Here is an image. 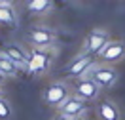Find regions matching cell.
<instances>
[{
	"instance_id": "obj_1",
	"label": "cell",
	"mask_w": 125,
	"mask_h": 120,
	"mask_svg": "<svg viewBox=\"0 0 125 120\" xmlns=\"http://www.w3.org/2000/svg\"><path fill=\"white\" fill-rule=\"evenodd\" d=\"M87 78H91L101 90H110L116 86L117 82V71L108 63H95L85 74Z\"/></svg>"
},
{
	"instance_id": "obj_2",
	"label": "cell",
	"mask_w": 125,
	"mask_h": 120,
	"mask_svg": "<svg viewBox=\"0 0 125 120\" xmlns=\"http://www.w3.org/2000/svg\"><path fill=\"white\" fill-rule=\"evenodd\" d=\"M55 46L49 48H32L31 57H29V72L31 74H44L51 67L55 57Z\"/></svg>"
},
{
	"instance_id": "obj_3",
	"label": "cell",
	"mask_w": 125,
	"mask_h": 120,
	"mask_svg": "<svg viewBox=\"0 0 125 120\" xmlns=\"http://www.w3.org/2000/svg\"><path fill=\"white\" fill-rule=\"evenodd\" d=\"M70 86H68V82H53V84H49L46 90H44V93H42V101L49 107H53V109H59L68 97H70Z\"/></svg>"
},
{
	"instance_id": "obj_4",
	"label": "cell",
	"mask_w": 125,
	"mask_h": 120,
	"mask_svg": "<svg viewBox=\"0 0 125 120\" xmlns=\"http://www.w3.org/2000/svg\"><path fill=\"white\" fill-rule=\"evenodd\" d=\"M110 42V32L102 27H97L91 32H87L85 40H83V46H82V53H87V55H99L106 44Z\"/></svg>"
},
{
	"instance_id": "obj_5",
	"label": "cell",
	"mask_w": 125,
	"mask_h": 120,
	"mask_svg": "<svg viewBox=\"0 0 125 120\" xmlns=\"http://www.w3.org/2000/svg\"><path fill=\"white\" fill-rule=\"evenodd\" d=\"M27 40L32 48H49V46H55L57 42V32L46 25H36L29 31Z\"/></svg>"
},
{
	"instance_id": "obj_6",
	"label": "cell",
	"mask_w": 125,
	"mask_h": 120,
	"mask_svg": "<svg viewBox=\"0 0 125 120\" xmlns=\"http://www.w3.org/2000/svg\"><path fill=\"white\" fill-rule=\"evenodd\" d=\"M57 112L59 114H62V116H66V118H70V120H80V118H83L85 116V101L83 99H80V97H76L74 93H72L64 103L57 109Z\"/></svg>"
},
{
	"instance_id": "obj_7",
	"label": "cell",
	"mask_w": 125,
	"mask_h": 120,
	"mask_svg": "<svg viewBox=\"0 0 125 120\" xmlns=\"http://www.w3.org/2000/svg\"><path fill=\"white\" fill-rule=\"evenodd\" d=\"M95 65V55H87V53H80L78 57H74L70 63L66 65L64 72L68 76H76V78H83L87 71Z\"/></svg>"
},
{
	"instance_id": "obj_8",
	"label": "cell",
	"mask_w": 125,
	"mask_h": 120,
	"mask_svg": "<svg viewBox=\"0 0 125 120\" xmlns=\"http://www.w3.org/2000/svg\"><path fill=\"white\" fill-rule=\"evenodd\" d=\"M102 59V63H117L125 59V44L119 40H110L108 44L99 52V55Z\"/></svg>"
},
{
	"instance_id": "obj_9",
	"label": "cell",
	"mask_w": 125,
	"mask_h": 120,
	"mask_svg": "<svg viewBox=\"0 0 125 120\" xmlns=\"http://www.w3.org/2000/svg\"><path fill=\"white\" fill-rule=\"evenodd\" d=\"M99 93H101V88L87 76L78 78V82L74 84V95L83 99V101H95L99 97Z\"/></svg>"
},
{
	"instance_id": "obj_10",
	"label": "cell",
	"mask_w": 125,
	"mask_h": 120,
	"mask_svg": "<svg viewBox=\"0 0 125 120\" xmlns=\"http://www.w3.org/2000/svg\"><path fill=\"white\" fill-rule=\"evenodd\" d=\"M2 52H4L8 57H11V59L19 65L21 71L29 72V57H31V53H29L23 46H19V44H15V42H8V44L2 48Z\"/></svg>"
},
{
	"instance_id": "obj_11",
	"label": "cell",
	"mask_w": 125,
	"mask_h": 120,
	"mask_svg": "<svg viewBox=\"0 0 125 120\" xmlns=\"http://www.w3.org/2000/svg\"><path fill=\"white\" fill-rule=\"evenodd\" d=\"M97 114H99L101 120H123V114L119 111V107L110 99H102L97 105Z\"/></svg>"
},
{
	"instance_id": "obj_12",
	"label": "cell",
	"mask_w": 125,
	"mask_h": 120,
	"mask_svg": "<svg viewBox=\"0 0 125 120\" xmlns=\"http://www.w3.org/2000/svg\"><path fill=\"white\" fill-rule=\"evenodd\" d=\"M19 71H21L19 65L11 57H8L4 52H0V72L4 74V78H13V76H17Z\"/></svg>"
},
{
	"instance_id": "obj_13",
	"label": "cell",
	"mask_w": 125,
	"mask_h": 120,
	"mask_svg": "<svg viewBox=\"0 0 125 120\" xmlns=\"http://www.w3.org/2000/svg\"><path fill=\"white\" fill-rule=\"evenodd\" d=\"M25 6L32 13L44 15V13L53 10V0H25Z\"/></svg>"
},
{
	"instance_id": "obj_14",
	"label": "cell",
	"mask_w": 125,
	"mask_h": 120,
	"mask_svg": "<svg viewBox=\"0 0 125 120\" xmlns=\"http://www.w3.org/2000/svg\"><path fill=\"white\" fill-rule=\"evenodd\" d=\"M0 25H17V10L13 4H0Z\"/></svg>"
},
{
	"instance_id": "obj_15",
	"label": "cell",
	"mask_w": 125,
	"mask_h": 120,
	"mask_svg": "<svg viewBox=\"0 0 125 120\" xmlns=\"http://www.w3.org/2000/svg\"><path fill=\"white\" fill-rule=\"evenodd\" d=\"M11 116V105L8 99L0 97V120H8Z\"/></svg>"
},
{
	"instance_id": "obj_16",
	"label": "cell",
	"mask_w": 125,
	"mask_h": 120,
	"mask_svg": "<svg viewBox=\"0 0 125 120\" xmlns=\"http://www.w3.org/2000/svg\"><path fill=\"white\" fill-rule=\"evenodd\" d=\"M51 120H70V118H66V116H62V114H59V112H57V116H53Z\"/></svg>"
},
{
	"instance_id": "obj_17",
	"label": "cell",
	"mask_w": 125,
	"mask_h": 120,
	"mask_svg": "<svg viewBox=\"0 0 125 120\" xmlns=\"http://www.w3.org/2000/svg\"><path fill=\"white\" fill-rule=\"evenodd\" d=\"M15 0H0V4H13Z\"/></svg>"
},
{
	"instance_id": "obj_18",
	"label": "cell",
	"mask_w": 125,
	"mask_h": 120,
	"mask_svg": "<svg viewBox=\"0 0 125 120\" xmlns=\"http://www.w3.org/2000/svg\"><path fill=\"white\" fill-rule=\"evenodd\" d=\"M2 82H4V74L0 72V84H2Z\"/></svg>"
},
{
	"instance_id": "obj_19",
	"label": "cell",
	"mask_w": 125,
	"mask_h": 120,
	"mask_svg": "<svg viewBox=\"0 0 125 120\" xmlns=\"http://www.w3.org/2000/svg\"><path fill=\"white\" fill-rule=\"evenodd\" d=\"M82 120H89V118H87V116H83V118H82Z\"/></svg>"
},
{
	"instance_id": "obj_20",
	"label": "cell",
	"mask_w": 125,
	"mask_h": 120,
	"mask_svg": "<svg viewBox=\"0 0 125 120\" xmlns=\"http://www.w3.org/2000/svg\"><path fill=\"white\" fill-rule=\"evenodd\" d=\"M0 97H2V95H0Z\"/></svg>"
},
{
	"instance_id": "obj_21",
	"label": "cell",
	"mask_w": 125,
	"mask_h": 120,
	"mask_svg": "<svg viewBox=\"0 0 125 120\" xmlns=\"http://www.w3.org/2000/svg\"><path fill=\"white\" fill-rule=\"evenodd\" d=\"M80 120H82V118H80Z\"/></svg>"
}]
</instances>
